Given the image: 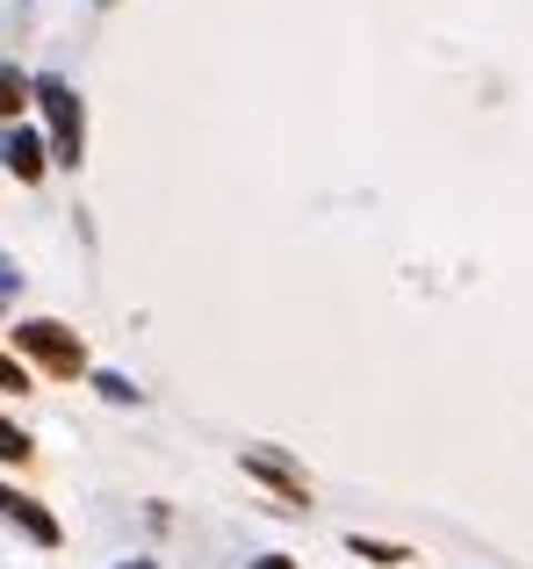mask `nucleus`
Listing matches in <instances>:
<instances>
[{
    "instance_id": "nucleus-5",
    "label": "nucleus",
    "mask_w": 533,
    "mask_h": 569,
    "mask_svg": "<svg viewBox=\"0 0 533 569\" xmlns=\"http://www.w3.org/2000/svg\"><path fill=\"white\" fill-rule=\"evenodd\" d=\"M22 101H29V80H22L14 66H0V116H14Z\"/></svg>"
},
{
    "instance_id": "nucleus-9",
    "label": "nucleus",
    "mask_w": 533,
    "mask_h": 569,
    "mask_svg": "<svg viewBox=\"0 0 533 569\" xmlns=\"http://www.w3.org/2000/svg\"><path fill=\"white\" fill-rule=\"evenodd\" d=\"M0 389H29V376H22V368L8 361V353H0Z\"/></svg>"
},
{
    "instance_id": "nucleus-2",
    "label": "nucleus",
    "mask_w": 533,
    "mask_h": 569,
    "mask_svg": "<svg viewBox=\"0 0 533 569\" xmlns=\"http://www.w3.org/2000/svg\"><path fill=\"white\" fill-rule=\"evenodd\" d=\"M14 339H22V353H29V361H43L51 376H80V368H87L80 339H72L66 325H51V318H29V325H22Z\"/></svg>"
},
{
    "instance_id": "nucleus-6",
    "label": "nucleus",
    "mask_w": 533,
    "mask_h": 569,
    "mask_svg": "<svg viewBox=\"0 0 533 569\" xmlns=\"http://www.w3.org/2000/svg\"><path fill=\"white\" fill-rule=\"evenodd\" d=\"M0 461H29V432L0 418Z\"/></svg>"
},
{
    "instance_id": "nucleus-8",
    "label": "nucleus",
    "mask_w": 533,
    "mask_h": 569,
    "mask_svg": "<svg viewBox=\"0 0 533 569\" xmlns=\"http://www.w3.org/2000/svg\"><path fill=\"white\" fill-rule=\"evenodd\" d=\"M14 289H22V274H14V260L0 252V303H14Z\"/></svg>"
},
{
    "instance_id": "nucleus-10",
    "label": "nucleus",
    "mask_w": 533,
    "mask_h": 569,
    "mask_svg": "<svg viewBox=\"0 0 533 569\" xmlns=\"http://www.w3.org/2000/svg\"><path fill=\"white\" fill-rule=\"evenodd\" d=\"M253 569H295V562H281V556H266V562H253Z\"/></svg>"
},
{
    "instance_id": "nucleus-4",
    "label": "nucleus",
    "mask_w": 533,
    "mask_h": 569,
    "mask_svg": "<svg viewBox=\"0 0 533 569\" xmlns=\"http://www.w3.org/2000/svg\"><path fill=\"white\" fill-rule=\"evenodd\" d=\"M0 159H8L14 181H37L43 173V138L37 130H8V138H0Z\"/></svg>"
},
{
    "instance_id": "nucleus-7",
    "label": "nucleus",
    "mask_w": 533,
    "mask_h": 569,
    "mask_svg": "<svg viewBox=\"0 0 533 569\" xmlns=\"http://www.w3.org/2000/svg\"><path fill=\"white\" fill-rule=\"evenodd\" d=\"M353 556H368V562H404L396 548H382V541H361V533H353Z\"/></svg>"
},
{
    "instance_id": "nucleus-1",
    "label": "nucleus",
    "mask_w": 533,
    "mask_h": 569,
    "mask_svg": "<svg viewBox=\"0 0 533 569\" xmlns=\"http://www.w3.org/2000/svg\"><path fill=\"white\" fill-rule=\"evenodd\" d=\"M29 94H37L43 116H51V159H58V167H80V144H87V130H80V94H72L66 80H37Z\"/></svg>"
},
{
    "instance_id": "nucleus-3",
    "label": "nucleus",
    "mask_w": 533,
    "mask_h": 569,
    "mask_svg": "<svg viewBox=\"0 0 533 569\" xmlns=\"http://www.w3.org/2000/svg\"><path fill=\"white\" fill-rule=\"evenodd\" d=\"M0 519H14V527H22V533H29V541H43V548H51V541H58V519H51V512H43V505H37V498H22V490H8V483H0Z\"/></svg>"
}]
</instances>
